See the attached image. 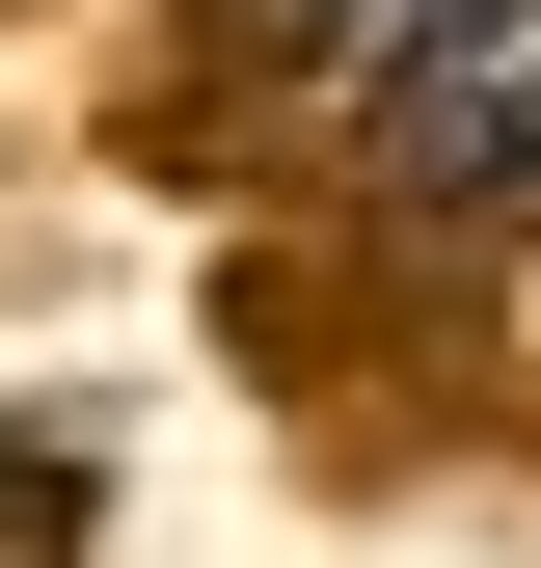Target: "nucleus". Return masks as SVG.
<instances>
[{"mask_svg": "<svg viewBox=\"0 0 541 568\" xmlns=\"http://www.w3.org/2000/svg\"><path fill=\"white\" fill-rule=\"evenodd\" d=\"M379 135H406V190H541V0H460L379 82Z\"/></svg>", "mask_w": 541, "mask_h": 568, "instance_id": "nucleus-1", "label": "nucleus"}, {"mask_svg": "<svg viewBox=\"0 0 541 568\" xmlns=\"http://www.w3.org/2000/svg\"><path fill=\"white\" fill-rule=\"evenodd\" d=\"M244 28H270V54H298V82H406V54H433V28H460V0H244Z\"/></svg>", "mask_w": 541, "mask_h": 568, "instance_id": "nucleus-2", "label": "nucleus"}]
</instances>
